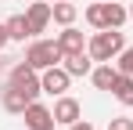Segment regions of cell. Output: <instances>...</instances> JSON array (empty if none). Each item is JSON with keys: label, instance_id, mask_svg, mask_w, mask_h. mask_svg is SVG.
Masks as SVG:
<instances>
[{"label": "cell", "instance_id": "21", "mask_svg": "<svg viewBox=\"0 0 133 130\" xmlns=\"http://www.w3.org/2000/svg\"><path fill=\"white\" fill-rule=\"evenodd\" d=\"M130 18H133V4H130Z\"/></svg>", "mask_w": 133, "mask_h": 130}, {"label": "cell", "instance_id": "6", "mask_svg": "<svg viewBox=\"0 0 133 130\" xmlns=\"http://www.w3.org/2000/svg\"><path fill=\"white\" fill-rule=\"evenodd\" d=\"M25 116V127L29 130H54V108H47V105H40V101H32V105L22 112Z\"/></svg>", "mask_w": 133, "mask_h": 130}, {"label": "cell", "instance_id": "13", "mask_svg": "<svg viewBox=\"0 0 133 130\" xmlns=\"http://www.w3.org/2000/svg\"><path fill=\"white\" fill-rule=\"evenodd\" d=\"M50 11H54V22H58V25H72V22H76V15H79V7H76V4H68V0L50 4Z\"/></svg>", "mask_w": 133, "mask_h": 130}, {"label": "cell", "instance_id": "17", "mask_svg": "<svg viewBox=\"0 0 133 130\" xmlns=\"http://www.w3.org/2000/svg\"><path fill=\"white\" fill-rule=\"evenodd\" d=\"M115 69H119L122 76H133V47H122V51H119V58H115Z\"/></svg>", "mask_w": 133, "mask_h": 130}, {"label": "cell", "instance_id": "2", "mask_svg": "<svg viewBox=\"0 0 133 130\" xmlns=\"http://www.w3.org/2000/svg\"><path fill=\"white\" fill-rule=\"evenodd\" d=\"M25 62L32 65L36 72H43V69H50V65L65 62V54H61L58 40H32V43H29V51H25Z\"/></svg>", "mask_w": 133, "mask_h": 130}, {"label": "cell", "instance_id": "20", "mask_svg": "<svg viewBox=\"0 0 133 130\" xmlns=\"http://www.w3.org/2000/svg\"><path fill=\"white\" fill-rule=\"evenodd\" d=\"M7 40H11V36H7V25H4V22H0V51H4V47H7Z\"/></svg>", "mask_w": 133, "mask_h": 130}, {"label": "cell", "instance_id": "19", "mask_svg": "<svg viewBox=\"0 0 133 130\" xmlns=\"http://www.w3.org/2000/svg\"><path fill=\"white\" fill-rule=\"evenodd\" d=\"M68 130H94V123H87V119H76V123H72Z\"/></svg>", "mask_w": 133, "mask_h": 130}, {"label": "cell", "instance_id": "22", "mask_svg": "<svg viewBox=\"0 0 133 130\" xmlns=\"http://www.w3.org/2000/svg\"><path fill=\"white\" fill-rule=\"evenodd\" d=\"M50 4H58V0H50Z\"/></svg>", "mask_w": 133, "mask_h": 130}, {"label": "cell", "instance_id": "12", "mask_svg": "<svg viewBox=\"0 0 133 130\" xmlns=\"http://www.w3.org/2000/svg\"><path fill=\"white\" fill-rule=\"evenodd\" d=\"M130 18V7L115 4V0H104V25L108 29H122V22Z\"/></svg>", "mask_w": 133, "mask_h": 130}, {"label": "cell", "instance_id": "7", "mask_svg": "<svg viewBox=\"0 0 133 130\" xmlns=\"http://www.w3.org/2000/svg\"><path fill=\"white\" fill-rule=\"evenodd\" d=\"M25 18H29V29H32V36L36 33H43L50 18H54V11H50V0H40V4H29L25 7Z\"/></svg>", "mask_w": 133, "mask_h": 130}, {"label": "cell", "instance_id": "11", "mask_svg": "<svg viewBox=\"0 0 133 130\" xmlns=\"http://www.w3.org/2000/svg\"><path fill=\"white\" fill-rule=\"evenodd\" d=\"M65 69H68V76H90V72H94V58H90V51L65 54Z\"/></svg>", "mask_w": 133, "mask_h": 130}, {"label": "cell", "instance_id": "15", "mask_svg": "<svg viewBox=\"0 0 133 130\" xmlns=\"http://www.w3.org/2000/svg\"><path fill=\"white\" fill-rule=\"evenodd\" d=\"M111 94H115L126 108H133V76H122V72H119V80H115V87H111Z\"/></svg>", "mask_w": 133, "mask_h": 130}, {"label": "cell", "instance_id": "10", "mask_svg": "<svg viewBox=\"0 0 133 130\" xmlns=\"http://www.w3.org/2000/svg\"><path fill=\"white\" fill-rule=\"evenodd\" d=\"M90 80H94V87H97V90H111V87H115V80H119V69H115L111 62H101V65H94Z\"/></svg>", "mask_w": 133, "mask_h": 130}, {"label": "cell", "instance_id": "18", "mask_svg": "<svg viewBox=\"0 0 133 130\" xmlns=\"http://www.w3.org/2000/svg\"><path fill=\"white\" fill-rule=\"evenodd\" d=\"M108 130H133V119L130 116H115V119H108Z\"/></svg>", "mask_w": 133, "mask_h": 130}, {"label": "cell", "instance_id": "5", "mask_svg": "<svg viewBox=\"0 0 133 130\" xmlns=\"http://www.w3.org/2000/svg\"><path fill=\"white\" fill-rule=\"evenodd\" d=\"M0 105H4V112H11V116H22L25 108L32 105V98L25 94L22 87L7 83V87H4V90H0Z\"/></svg>", "mask_w": 133, "mask_h": 130}, {"label": "cell", "instance_id": "1", "mask_svg": "<svg viewBox=\"0 0 133 130\" xmlns=\"http://www.w3.org/2000/svg\"><path fill=\"white\" fill-rule=\"evenodd\" d=\"M122 47H126V40H122V33H119V29H97V33H94V40L87 43V51H90V58H94V62H115Z\"/></svg>", "mask_w": 133, "mask_h": 130}, {"label": "cell", "instance_id": "14", "mask_svg": "<svg viewBox=\"0 0 133 130\" xmlns=\"http://www.w3.org/2000/svg\"><path fill=\"white\" fill-rule=\"evenodd\" d=\"M4 25H7V36H11V40H25V36H32V29H29V18H25V15H11Z\"/></svg>", "mask_w": 133, "mask_h": 130}, {"label": "cell", "instance_id": "4", "mask_svg": "<svg viewBox=\"0 0 133 130\" xmlns=\"http://www.w3.org/2000/svg\"><path fill=\"white\" fill-rule=\"evenodd\" d=\"M40 83H43V94H65L68 83H72V76H68L65 65H50V69H43V76H40Z\"/></svg>", "mask_w": 133, "mask_h": 130}, {"label": "cell", "instance_id": "16", "mask_svg": "<svg viewBox=\"0 0 133 130\" xmlns=\"http://www.w3.org/2000/svg\"><path fill=\"white\" fill-rule=\"evenodd\" d=\"M87 22L94 25V29H108V25H104V0H97V4L87 7Z\"/></svg>", "mask_w": 133, "mask_h": 130}, {"label": "cell", "instance_id": "3", "mask_svg": "<svg viewBox=\"0 0 133 130\" xmlns=\"http://www.w3.org/2000/svg\"><path fill=\"white\" fill-rule=\"evenodd\" d=\"M7 83L22 87V90H25V94H29V98H32V101H36V98L43 94V83H40V76H36V69H32V65H29V62H22V65H15V69H11V76H7Z\"/></svg>", "mask_w": 133, "mask_h": 130}, {"label": "cell", "instance_id": "9", "mask_svg": "<svg viewBox=\"0 0 133 130\" xmlns=\"http://www.w3.org/2000/svg\"><path fill=\"white\" fill-rule=\"evenodd\" d=\"M58 47H61V54H76V51H87V40L76 25H65L61 36H58Z\"/></svg>", "mask_w": 133, "mask_h": 130}, {"label": "cell", "instance_id": "8", "mask_svg": "<svg viewBox=\"0 0 133 130\" xmlns=\"http://www.w3.org/2000/svg\"><path fill=\"white\" fill-rule=\"evenodd\" d=\"M79 116H83V108H79V101H76V98H65V94H61V98L54 101V119H58V123L72 127Z\"/></svg>", "mask_w": 133, "mask_h": 130}]
</instances>
